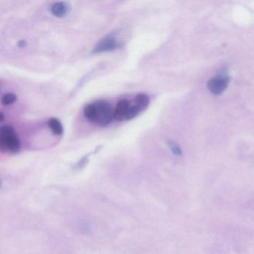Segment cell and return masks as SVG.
Segmentation results:
<instances>
[{
    "label": "cell",
    "instance_id": "13",
    "mask_svg": "<svg viewBox=\"0 0 254 254\" xmlns=\"http://www.w3.org/2000/svg\"><path fill=\"white\" fill-rule=\"evenodd\" d=\"M2 187V181H0V188Z\"/></svg>",
    "mask_w": 254,
    "mask_h": 254
},
{
    "label": "cell",
    "instance_id": "11",
    "mask_svg": "<svg viewBox=\"0 0 254 254\" xmlns=\"http://www.w3.org/2000/svg\"><path fill=\"white\" fill-rule=\"evenodd\" d=\"M27 41H20L17 43V46L20 49L26 48L27 47Z\"/></svg>",
    "mask_w": 254,
    "mask_h": 254
},
{
    "label": "cell",
    "instance_id": "1",
    "mask_svg": "<svg viewBox=\"0 0 254 254\" xmlns=\"http://www.w3.org/2000/svg\"><path fill=\"white\" fill-rule=\"evenodd\" d=\"M114 110L109 102L96 101L86 105L84 115L90 123L105 127L114 120Z\"/></svg>",
    "mask_w": 254,
    "mask_h": 254
},
{
    "label": "cell",
    "instance_id": "10",
    "mask_svg": "<svg viewBox=\"0 0 254 254\" xmlns=\"http://www.w3.org/2000/svg\"><path fill=\"white\" fill-rule=\"evenodd\" d=\"M88 157L89 156H85V157H83L79 162L76 164L77 169H82L84 166L87 164V162H88Z\"/></svg>",
    "mask_w": 254,
    "mask_h": 254
},
{
    "label": "cell",
    "instance_id": "8",
    "mask_svg": "<svg viewBox=\"0 0 254 254\" xmlns=\"http://www.w3.org/2000/svg\"><path fill=\"white\" fill-rule=\"evenodd\" d=\"M17 99V95L14 94V93H9L2 96L1 102H2V105L8 106V105H13V104L15 103Z\"/></svg>",
    "mask_w": 254,
    "mask_h": 254
},
{
    "label": "cell",
    "instance_id": "2",
    "mask_svg": "<svg viewBox=\"0 0 254 254\" xmlns=\"http://www.w3.org/2000/svg\"><path fill=\"white\" fill-rule=\"evenodd\" d=\"M21 149V142L14 127L0 126V152L15 153Z\"/></svg>",
    "mask_w": 254,
    "mask_h": 254
},
{
    "label": "cell",
    "instance_id": "3",
    "mask_svg": "<svg viewBox=\"0 0 254 254\" xmlns=\"http://www.w3.org/2000/svg\"><path fill=\"white\" fill-rule=\"evenodd\" d=\"M230 77L227 73V69L223 68L218 72L217 75L210 78L207 82V87L209 91L215 96L222 94L230 84Z\"/></svg>",
    "mask_w": 254,
    "mask_h": 254
},
{
    "label": "cell",
    "instance_id": "6",
    "mask_svg": "<svg viewBox=\"0 0 254 254\" xmlns=\"http://www.w3.org/2000/svg\"><path fill=\"white\" fill-rule=\"evenodd\" d=\"M50 11L54 17L64 18L70 12V5L65 2H56L51 5Z\"/></svg>",
    "mask_w": 254,
    "mask_h": 254
},
{
    "label": "cell",
    "instance_id": "5",
    "mask_svg": "<svg viewBox=\"0 0 254 254\" xmlns=\"http://www.w3.org/2000/svg\"><path fill=\"white\" fill-rule=\"evenodd\" d=\"M130 102H131L127 99L120 100L117 103L115 109L114 110V119L120 122L127 120Z\"/></svg>",
    "mask_w": 254,
    "mask_h": 254
},
{
    "label": "cell",
    "instance_id": "4",
    "mask_svg": "<svg viewBox=\"0 0 254 254\" xmlns=\"http://www.w3.org/2000/svg\"><path fill=\"white\" fill-rule=\"evenodd\" d=\"M122 47L121 42L118 41L114 34H110L99 41L92 51V54L109 53Z\"/></svg>",
    "mask_w": 254,
    "mask_h": 254
},
{
    "label": "cell",
    "instance_id": "12",
    "mask_svg": "<svg viewBox=\"0 0 254 254\" xmlns=\"http://www.w3.org/2000/svg\"><path fill=\"white\" fill-rule=\"evenodd\" d=\"M5 120V116L2 112H0V123H2Z\"/></svg>",
    "mask_w": 254,
    "mask_h": 254
},
{
    "label": "cell",
    "instance_id": "7",
    "mask_svg": "<svg viewBox=\"0 0 254 254\" xmlns=\"http://www.w3.org/2000/svg\"><path fill=\"white\" fill-rule=\"evenodd\" d=\"M48 126L50 130L56 136H62L64 133V127L60 120L57 118H50L48 120Z\"/></svg>",
    "mask_w": 254,
    "mask_h": 254
},
{
    "label": "cell",
    "instance_id": "9",
    "mask_svg": "<svg viewBox=\"0 0 254 254\" xmlns=\"http://www.w3.org/2000/svg\"><path fill=\"white\" fill-rule=\"evenodd\" d=\"M166 144H167L168 147H169L170 151H172V154H175V156H178V157H181L182 155V150H181V147L176 142H173L172 140H169Z\"/></svg>",
    "mask_w": 254,
    "mask_h": 254
}]
</instances>
